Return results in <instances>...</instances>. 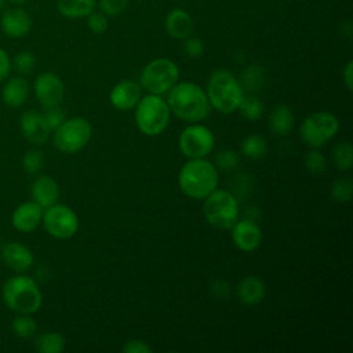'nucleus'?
Instances as JSON below:
<instances>
[{
  "label": "nucleus",
  "mask_w": 353,
  "mask_h": 353,
  "mask_svg": "<svg viewBox=\"0 0 353 353\" xmlns=\"http://www.w3.org/2000/svg\"><path fill=\"white\" fill-rule=\"evenodd\" d=\"M170 112L185 121H200L210 113L211 105L205 91L190 81L176 83L167 97Z\"/></svg>",
  "instance_id": "1"
},
{
  "label": "nucleus",
  "mask_w": 353,
  "mask_h": 353,
  "mask_svg": "<svg viewBox=\"0 0 353 353\" xmlns=\"http://www.w3.org/2000/svg\"><path fill=\"white\" fill-rule=\"evenodd\" d=\"M218 170L204 157L186 161L178 175L181 190L190 199H205L218 186Z\"/></svg>",
  "instance_id": "2"
},
{
  "label": "nucleus",
  "mask_w": 353,
  "mask_h": 353,
  "mask_svg": "<svg viewBox=\"0 0 353 353\" xmlns=\"http://www.w3.org/2000/svg\"><path fill=\"white\" fill-rule=\"evenodd\" d=\"M1 298L8 309L23 314L36 313L43 303L37 283L23 273H15L3 283Z\"/></svg>",
  "instance_id": "3"
},
{
  "label": "nucleus",
  "mask_w": 353,
  "mask_h": 353,
  "mask_svg": "<svg viewBox=\"0 0 353 353\" xmlns=\"http://www.w3.org/2000/svg\"><path fill=\"white\" fill-rule=\"evenodd\" d=\"M205 94L210 105L223 114L236 112L244 98V90L239 79L225 69H218L211 73Z\"/></svg>",
  "instance_id": "4"
},
{
  "label": "nucleus",
  "mask_w": 353,
  "mask_h": 353,
  "mask_svg": "<svg viewBox=\"0 0 353 353\" xmlns=\"http://www.w3.org/2000/svg\"><path fill=\"white\" fill-rule=\"evenodd\" d=\"M170 108L160 95L149 94L139 99L135 110V123L138 130L148 137L160 135L168 125Z\"/></svg>",
  "instance_id": "5"
},
{
  "label": "nucleus",
  "mask_w": 353,
  "mask_h": 353,
  "mask_svg": "<svg viewBox=\"0 0 353 353\" xmlns=\"http://www.w3.org/2000/svg\"><path fill=\"white\" fill-rule=\"evenodd\" d=\"M203 214L211 226L219 230H228L239 219V203L230 192L215 189L205 197Z\"/></svg>",
  "instance_id": "6"
},
{
  "label": "nucleus",
  "mask_w": 353,
  "mask_h": 353,
  "mask_svg": "<svg viewBox=\"0 0 353 353\" xmlns=\"http://www.w3.org/2000/svg\"><path fill=\"white\" fill-rule=\"evenodd\" d=\"M179 79L176 63L168 58H156L150 61L141 73V85L149 92L161 95L168 92Z\"/></svg>",
  "instance_id": "7"
},
{
  "label": "nucleus",
  "mask_w": 353,
  "mask_h": 353,
  "mask_svg": "<svg viewBox=\"0 0 353 353\" xmlns=\"http://www.w3.org/2000/svg\"><path fill=\"white\" fill-rule=\"evenodd\" d=\"M52 143L62 153H76L81 150L91 139L92 128L84 117L66 119L52 131Z\"/></svg>",
  "instance_id": "8"
},
{
  "label": "nucleus",
  "mask_w": 353,
  "mask_h": 353,
  "mask_svg": "<svg viewBox=\"0 0 353 353\" xmlns=\"http://www.w3.org/2000/svg\"><path fill=\"white\" fill-rule=\"evenodd\" d=\"M338 128L339 121L334 114L330 112H316L303 119L299 132L302 141L307 146L319 149L335 137Z\"/></svg>",
  "instance_id": "9"
},
{
  "label": "nucleus",
  "mask_w": 353,
  "mask_h": 353,
  "mask_svg": "<svg viewBox=\"0 0 353 353\" xmlns=\"http://www.w3.org/2000/svg\"><path fill=\"white\" fill-rule=\"evenodd\" d=\"M41 223L50 236L59 240L70 239L79 229L76 212L70 207L58 203L43 210Z\"/></svg>",
  "instance_id": "10"
},
{
  "label": "nucleus",
  "mask_w": 353,
  "mask_h": 353,
  "mask_svg": "<svg viewBox=\"0 0 353 353\" xmlns=\"http://www.w3.org/2000/svg\"><path fill=\"white\" fill-rule=\"evenodd\" d=\"M214 134L203 124H190L179 135V149L188 159H200L210 154L214 149Z\"/></svg>",
  "instance_id": "11"
},
{
  "label": "nucleus",
  "mask_w": 353,
  "mask_h": 353,
  "mask_svg": "<svg viewBox=\"0 0 353 353\" xmlns=\"http://www.w3.org/2000/svg\"><path fill=\"white\" fill-rule=\"evenodd\" d=\"M33 92L43 109L54 108L61 105L65 97V85L58 74L44 72L36 77L33 83Z\"/></svg>",
  "instance_id": "12"
},
{
  "label": "nucleus",
  "mask_w": 353,
  "mask_h": 353,
  "mask_svg": "<svg viewBox=\"0 0 353 353\" xmlns=\"http://www.w3.org/2000/svg\"><path fill=\"white\" fill-rule=\"evenodd\" d=\"M19 128L23 138L36 146L46 143L51 135V130L47 125L43 113L34 109L25 110L21 114Z\"/></svg>",
  "instance_id": "13"
},
{
  "label": "nucleus",
  "mask_w": 353,
  "mask_h": 353,
  "mask_svg": "<svg viewBox=\"0 0 353 353\" xmlns=\"http://www.w3.org/2000/svg\"><path fill=\"white\" fill-rule=\"evenodd\" d=\"M43 218V208L34 203L23 201L17 205L11 214V225L21 233H32L39 228Z\"/></svg>",
  "instance_id": "14"
},
{
  "label": "nucleus",
  "mask_w": 353,
  "mask_h": 353,
  "mask_svg": "<svg viewBox=\"0 0 353 353\" xmlns=\"http://www.w3.org/2000/svg\"><path fill=\"white\" fill-rule=\"evenodd\" d=\"M230 229L232 240L239 250L250 252L261 245L262 230L252 219H237Z\"/></svg>",
  "instance_id": "15"
},
{
  "label": "nucleus",
  "mask_w": 353,
  "mask_h": 353,
  "mask_svg": "<svg viewBox=\"0 0 353 353\" xmlns=\"http://www.w3.org/2000/svg\"><path fill=\"white\" fill-rule=\"evenodd\" d=\"M0 28L6 36L11 39H21L30 32L32 18L23 8L12 7L3 11Z\"/></svg>",
  "instance_id": "16"
},
{
  "label": "nucleus",
  "mask_w": 353,
  "mask_h": 353,
  "mask_svg": "<svg viewBox=\"0 0 353 353\" xmlns=\"http://www.w3.org/2000/svg\"><path fill=\"white\" fill-rule=\"evenodd\" d=\"M1 259L15 273H25L33 265V252L21 241H8L1 248Z\"/></svg>",
  "instance_id": "17"
},
{
  "label": "nucleus",
  "mask_w": 353,
  "mask_h": 353,
  "mask_svg": "<svg viewBox=\"0 0 353 353\" xmlns=\"http://www.w3.org/2000/svg\"><path fill=\"white\" fill-rule=\"evenodd\" d=\"M141 98H142V85L132 80H123L117 83L109 94L110 103L119 110H128L137 106Z\"/></svg>",
  "instance_id": "18"
},
{
  "label": "nucleus",
  "mask_w": 353,
  "mask_h": 353,
  "mask_svg": "<svg viewBox=\"0 0 353 353\" xmlns=\"http://www.w3.org/2000/svg\"><path fill=\"white\" fill-rule=\"evenodd\" d=\"M30 197L44 210L57 203L59 197V186L57 181L48 175L36 176L30 185Z\"/></svg>",
  "instance_id": "19"
},
{
  "label": "nucleus",
  "mask_w": 353,
  "mask_h": 353,
  "mask_svg": "<svg viewBox=\"0 0 353 353\" xmlns=\"http://www.w3.org/2000/svg\"><path fill=\"white\" fill-rule=\"evenodd\" d=\"M1 87V99L10 108L22 106L30 92L29 81L22 76H15L6 79Z\"/></svg>",
  "instance_id": "20"
},
{
  "label": "nucleus",
  "mask_w": 353,
  "mask_h": 353,
  "mask_svg": "<svg viewBox=\"0 0 353 353\" xmlns=\"http://www.w3.org/2000/svg\"><path fill=\"white\" fill-rule=\"evenodd\" d=\"M165 30L174 39H186L193 29V19L190 14L182 8L171 10L165 17Z\"/></svg>",
  "instance_id": "21"
},
{
  "label": "nucleus",
  "mask_w": 353,
  "mask_h": 353,
  "mask_svg": "<svg viewBox=\"0 0 353 353\" xmlns=\"http://www.w3.org/2000/svg\"><path fill=\"white\" fill-rule=\"evenodd\" d=\"M237 296L245 305H256L263 301L266 288L263 281L256 276H245L237 284Z\"/></svg>",
  "instance_id": "22"
},
{
  "label": "nucleus",
  "mask_w": 353,
  "mask_h": 353,
  "mask_svg": "<svg viewBox=\"0 0 353 353\" xmlns=\"http://www.w3.org/2000/svg\"><path fill=\"white\" fill-rule=\"evenodd\" d=\"M269 128L276 135H288L294 128V114L291 108L287 105L274 106L269 116Z\"/></svg>",
  "instance_id": "23"
},
{
  "label": "nucleus",
  "mask_w": 353,
  "mask_h": 353,
  "mask_svg": "<svg viewBox=\"0 0 353 353\" xmlns=\"http://www.w3.org/2000/svg\"><path fill=\"white\" fill-rule=\"evenodd\" d=\"M97 0H58L57 8L61 15L69 19L84 18L95 8Z\"/></svg>",
  "instance_id": "24"
},
{
  "label": "nucleus",
  "mask_w": 353,
  "mask_h": 353,
  "mask_svg": "<svg viewBox=\"0 0 353 353\" xmlns=\"http://www.w3.org/2000/svg\"><path fill=\"white\" fill-rule=\"evenodd\" d=\"M34 349L40 353H61L65 349V338L55 331L39 334L34 339Z\"/></svg>",
  "instance_id": "25"
},
{
  "label": "nucleus",
  "mask_w": 353,
  "mask_h": 353,
  "mask_svg": "<svg viewBox=\"0 0 353 353\" xmlns=\"http://www.w3.org/2000/svg\"><path fill=\"white\" fill-rule=\"evenodd\" d=\"M266 152H268V142L259 134H251L245 137L241 142V153L251 160L262 159L266 154Z\"/></svg>",
  "instance_id": "26"
},
{
  "label": "nucleus",
  "mask_w": 353,
  "mask_h": 353,
  "mask_svg": "<svg viewBox=\"0 0 353 353\" xmlns=\"http://www.w3.org/2000/svg\"><path fill=\"white\" fill-rule=\"evenodd\" d=\"M11 330L17 336L22 339H29L37 334V323L32 317V314L18 313V316L14 317L11 321Z\"/></svg>",
  "instance_id": "27"
},
{
  "label": "nucleus",
  "mask_w": 353,
  "mask_h": 353,
  "mask_svg": "<svg viewBox=\"0 0 353 353\" xmlns=\"http://www.w3.org/2000/svg\"><path fill=\"white\" fill-rule=\"evenodd\" d=\"M239 81L241 87L248 91H259L265 81L263 69L258 65H251L241 72V79Z\"/></svg>",
  "instance_id": "28"
},
{
  "label": "nucleus",
  "mask_w": 353,
  "mask_h": 353,
  "mask_svg": "<svg viewBox=\"0 0 353 353\" xmlns=\"http://www.w3.org/2000/svg\"><path fill=\"white\" fill-rule=\"evenodd\" d=\"M332 159L339 171H347L353 165V150L349 141L338 142L332 152Z\"/></svg>",
  "instance_id": "29"
},
{
  "label": "nucleus",
  "mask_w": 353,
  "mask_h": 353,
  "mask_svg": "<svg viewBox=\"0 0 353 353\" xmlns=\"http://www.w3.org/2000/svg\"><path fill=\"white\" fill-rule=\"evenodd\" d=\"M237 110H240L241 116L250 121H255L258 119L262 117L263 110H265V105L263 102L256 98V97H244L243 101L240 102Z\"/></svg>",
  "instance_id": "30"
},
{
  "label": "nucleus",
  "mask_w": 353,
  "mask_h": 353,
  "mask_svg": "<svg viewBox=\"0 0 353 353\" xmlns=\"http://www.w3.org/2000/svg\"><path fill=\"white\" fill-rule=\"evenodd\" d=\"M34 66H36V57L33 52L26 51V50L19 51L11 59V68L15 69L21 76L32 73Z\"/></svg>",
  "instance_id": "31"
},
{
  "label": "nucleus",
  "mask_w": 353,
  "mask_h": 353,
  "mask_svg": "<svg viewBox=\"0 0 353 353\" xmlns=\"http://www.w3.org/2000/svg\"><path fill=\"white\" fill-rule=\"evenodd\" d=\"M331 197L336 203H347L352 199L353 182L349 178H339L331 186Z\"/></svg>",
  "instance_id": "32"
},
{
  "label": "nucleus",
  "mask_w": 353,
  "mask_h": 353,
  "mask_svg": "<svg viewBox=\"0 0 353 353\" xmlns=\"http://www.w3.org/2000/svg\"><path fill=\"white\" fill-rule=\"evenodd\" d=\"M44 165L43 152L39 149L28 150L22 157V167L28 174H37Z\"/></svg>",
  "instance_id": "33"
},
{
  "label": "nucleus",
  "mask_w": 353,
  "mask_h": 353,
  "mask_svg": "<svg viewBox=\"0 0 353 353\" xmlns=\"http://www.w3.org/2000/svg\"><path fill=\"white\" fill-rule=\"evenodd\" d=\"M305 167L310 174L317 175V174H321L325 171L327 160L320 150L313 149V150L307 152L305 156Z\"/></svg>",
  "instance_id": "34"
},
{
  "label": "nucleus",
  "mask_w": 353,
  "mask_h": 353,
  "mask_svg": "<svg viewBox=\"0 0 353 353\" xmlns=\"http://www.w3.org/2000/svg\"><path fill=\"white\" fill-rule=\"evenodd\" d=\"M130 0H99L101 12L106 17H116L125 11Z\"/></svg>",
  "instance_id": "35"
},
{
  "label": "nucleus",
  "mask_w": 353,
  "mask_h": 353,
  "mask_svg": "<svg viewBox=\"0 0 353 353\" xmlns=\"http://www.w3.org/2000/svg\"><path fill=\"white\" fill-rule=\"evenodd\" d=\"M87 26L92 33L101 34V33L106 32V29L109 26L108 17L103 12H94L92 11L90 15H87Z\"/></svg>",
  "instance_id": "36"
},
{
  "label": "nucleus",
  "mask_w": 353,
  "mask_h": 353,
  "mask_svg": "<svg viewBox=\"0 0 353 353\" xmlns=\"http://www.w3.org/2000/svg\"><path fill=\"white\" fill-rule=\"evenodd\" d=\"M43 116H44V120H46L47 125L50 127L51 132H52L54 130H57V128L66 120V116H65L63 110H62L59 106L46 108L44 112H43Z\"/></svg>",
  "instance_id": "37"
},
{
  "label": "nucleus",
  "mask_w": 353,
  "mask_h": 353,
  "mask_svg": "<svg viewBox=\"0 0 353 353\" xmlns=\"http://www.w3.org/2000/svg\"><path fill=\"white\" fill-rule=\"evenodd\" d=\"M239 154L230 149L221 150L215 157L216 167L221 170H233L239 164Z\"/></svg>",
  "instance_id": "38"
},
{
  "label": "nucleus",
  "mask_w": 353,
  "mask_h": 353,
  "mask_svg": "<svg viewBox=\"0 0 353 353\" xmlns=\"http://www.w3.org/2000/svg\"><path fill=\"white\" fill-rule=\"evenodd\" d=\"M185 43H183V51L188 57L190 58H199L203 55L204 52V44L203 41L196 37V36H188L186 39H183Z\"/></svg>",
  "instance_id": "39"
},
{
  "label": "nucleus",
  "mask_w": 353,
  "mask_h": 353,
  "mask_svg": "<svg viewBox=\"0 0 353 353\" xmlns=\"http://www.w3.org/2000/svg\"><path fill=\"white\" fill-rule=\"evenodd\" d=\"M124 353H150L152 347L141 339H131L123 346Z\"/></svg>",
  "instance_id": "40"
},
{
  "label": "nucleus",
  "mask_w": 353,
  "mask_h": 353,
  "mask_svg": "<svg viewBox=\"0 0 353 353\" xmlns=\"http://www.w3.org/2000/svg\"><path fill=\"white\" fill-rule=\"evenodd\" d=\"M229 291H230L229 284L223 280H214L210 284V292L216 299H225L229 295Z\"/></svg>",
  "instance_id": "41"
},
{
  "label": "nucleus",
  "mask_w": 353,
  "mask_h": 353,
  "mask_svg": "<svg viewBox=\"0 0 353 353\" xmlns=\"http://www.w3.org/2000/svg\"><path fill=\"white\" fill-rule=\"evenodd\" d=\"M11 58L8 52L0 47V83H3L6 79H8L11 73Z\"/></svg>",
  "instance_id": "42"
},
{
  "label": "nucleus",
  "mask_w": 353,
  "mask_h": 353,
  "mask_svg": "<svg viewBox=\"0 0 353 353\" xmlns=\"http://www.w3.org/2000/svg\"><path fill=\"white\" fill-rule=\"evenodd\" d=\"M342 80H343L346 88L349 91H352V87H353V62L352 61H349L345 65V68L342 70Z\"/></svg>",
  "instance_id": "43"
},
{
  "label": "nucleus",
  "mask_w": 353,
  "mask_h": 353,
  "mask_svg": "<svg viewBox=\"0 0 353 353\" xmlns=\"http://www.w3.org/2000/svg\"><path fill=\"white\" fill-rule=\"evenodd\" d=\"M7 1H10L11 4H14V6H22V4H25L28 0H7Z\"/></svg>",
  "instance_id": "44"
},
{
  "label": "nucleus",
  "mask_w": 353,
  "mask_h": 353,
  "mask_svg": "<svg viewBox=\"0 0 353 353\" xmlns=\"http://www.w3.org/2000/svg\"><path fill=\"white\" fill-rule=\"evenodd\" d=\"M6 1H7V0H0V12L4 10V7H6Z\"/></svg>",
  "instance_id": "45"
}]
</instances>
